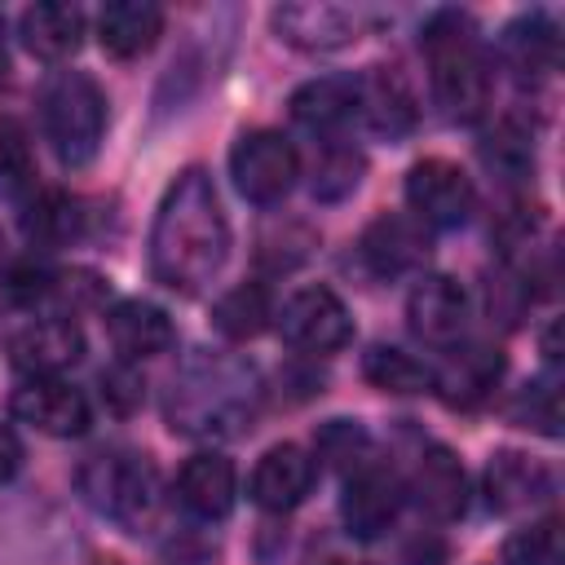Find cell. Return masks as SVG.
I'll return each mask as SVG.
<instances>
[{
    "instance_id": "1",
    "label": "cell",
    "mask_w": 565,
    "mask_h": 565,
    "mask_svg": "<svg viewBox=\"0 0 565 565\" xmlns=\"http://www.w3.org/2000/svg\"><path fill=\"white\" fill-rule=\"evenodd\" d=\"M230 256V221L221 212L216 185L203 168H185L163 190L150 230V274L168 291H203Z\"/></svg>"
},
{
    "instance_id": "2",
    "label": "cell",
    "mask_w": 565,
    "mask_h": 565,
    "mask_svg": "<svg viewBox=\"0 0 565 565\" xmlns=\"http://www.w3.org/2000/svg\"><path fill=\"white\" fill-rule=\"evenodd\" d=\"M256 411V375L243 362H199L168 393L172 433H243Z\"/></svg>"
},
{
    "instance_id": "3",
    "label": "cell",
    "mask_w": 565,
    "mask_h": 565,
    "mask_svg": "<svg viewBox=\"0 0 565 565\" xmlns=\"http://www.w3.org/2000/svg\"><path fill=\"white\" fill-rule=\"evenodd\" d=\"M428 71H433V97L450 124H477L490 102V71L477 49L472 22L463 13H437L424 26Z\"/></svg>"
},
{
    "instance_id": "4",
    "label": "cell",
    "mask_w": 565,
    "mask_h": 565,
    "mask_svg": "<svg viewBox=\"0 0 565 565\" xmlns=\"http://www.w3.org/2000/svg\"><path fill=\"white\" fill-rule=\"evenodd\" d=\"M44 137L62 168H88L106 137V93L84 71H57L44 88Z\"/></svg>"
},
{
    "instance_id": "5",
    "label": "cell",
    "mask_w": 565,
    "mask_h": 565,
    "mask_svg": "<svg viewBox=\"0 0 565 565\" xmlns=\"http://www.w3.org/2000/svg\"><path fill=\"white\" fill-rule=\"evenodd\" d=\"M79 490L102 516H110V521H119L128 530H141L159 508L154 463L146 455H137V450H102V455H93L79 468Z\"/></svg>"
},
{
    "instance_id": "6",
    "label": "cell",
    "mask_w": 565,
    "mask_h": 565,
    "mask_svg": "<svg viewBox=\"0 0 565 565\" xmlns=\"http://www.w3.org/2000/svg\"><path fill=\"white\" fill-rule=\"evenodd\" d=\"M230 177H234V185H238V194H243L247 203L269 207V203H278V199L296 185V177H300L296 146H291L282 132H274V128H252V132H243V137L234 141V150H230Z\"/></svg>"
},
{
    "instance_id": "7",
    "label": "cell",
    "mask_w": 565,
    "mask_h": 565,
    "mask_svg": "<svg viewBox=\"0 0 565 565\" xmlns=\"http://www.w3.org/2000/svg\"><path fill=\"white\" fill-rule=\"evenodd\" d=\"M406 203H411V216L419 225L455 230V225H463L472 216L477 190H472V177L459 163H450V159H419L406 172Z\"/></svg>"
},
{
    "instance_id": "8",
    "label": "cell",
    "mask_w": 565,
    "mask_h": 565,
    "mask_svg": "<svg viewBox=\"0 0 565 565\" xmlns=\"http://www.w3.org/2000/svg\"><path fill=\"white\" fill-rule=\"evenodd\" d=\"M278 331L291 349L305 353H335L349 344L353 335V318L344 309V300L331 287H300L282 313H278Z\"/></svg>"
},
{
    "instance_id": "9",
    "label": "cell",
    "mask_w": 565,
    "mask_h": 565,
    "mask_svg": "<svg viewBox=\"0 0 565 565\" xmlns=\"http://www.w3.org/2000/svg\"><path fill=\"white\" fill-rule=\"evenodd\" d=\"M406 503V486L397 481L393 468L366 459L362 468H353L344 477V494H340V516H344V530L353 539H380L397 512Z\"/></svg>"
},
{
    "instance_id": "10",
    "label": "cell",
    "mask_w": 565,
    "mask_h": 565,
    "mask_svg": "<svg viewBox=\"0 0 565 565\" xmlns=\"http://www.w3.org/2000/svg\"><path fill=\"white\" fill-rule=\"evenodd\" d=\"M358 256L375 278H397L411 274L428 260V225H419L406 212H384L375 216L362 238H358Z\"/></svg>"
},
{
    "instance_id": "11",
    "label": "cell",
    "mask_w": 565,
    "mask_h": 565,
    "mask_svg": "<svg viewBox=\"0 0 565 565\" xmlns=\"http://www.w3.org/2000/svg\"><path fill=\"white\" fill-rule=\"evenodd\" d=\"M9 406L22 424H31L49 437H79L88 428V397L75 384H66L62 375L26 380Z\"/></svg>"
},
{
    "instance_id": "12",
    "label": "cell",
    "mask_w": 565,
    "mask_h": 565,
    "mask_svg": "<svg viewBox=\"0 0 565 565\" xmlns=\"http://www.w3.org/2000/svg\"><path fill=\"white\" fill-rule=\"evenodd\" d=\"M9 358L22 375L31 380H49V375H62L66 366H75L84 358V335L79 327L57 313V318H40V322H26L13 344H9Z\"/></svg>"
},
{
    "instance_id": "13",
    "label": "cell",
    "mask_w": 565,
    "mask_h": 565,
    "mask_svg": "<svg viewBox=\"0 0 565 565\" xmlns=\"http://www.w3.org/2000/svg\"><path fill=\"white\" fill-rule=\"evenodd\" d=\"M269 22L282 44L305 49V53L344 49L349 40H358V26H362V18L344 4H278Z\"/></svg>"
},
{
    "instance_id": "14",
    "label": "cell",
    "mask_w": 565,
    "mask_h": 565,
    "mask_svg": "<svg viewBox=\"0 0 565 565\" xmlns=\"http://www.w3.org/2000/svg\"><path fill=\"white\" fill-rule=\"evenodd\" d=\"M406 322L428 344H455L468 327V291L450 274H428L411 287Z\"/></svg>"
},
{
    "instance_id": "15",
    "label": "cell",
    "mask_w": 565,
    "mask_h": 565,
    "mask_svg": "<svg viewBox=\"0 0 565 565\" xmlns=\"http://www.w3.org/2000/svg\"><path fill=\"white\" fill-rule=\"evenodd\" d=\"M499 380H503V353L494 344H463V349H450L446 366L433 375V388L446 406L472 411L499 388Z\"/></svg>"
},
{
    "instance_id": "16",
    "label": "cell",
    "mask_w": 565,
    "mask_h": 565,
    "mask_svg": "<svg viewBox=\"0 0 565 565\" xmlns=\"http://www.w3.org/2000/svg\"><path fill=\"white\" fill-rule=\"evenodd\" d=\"M309 490H313V459L291 441L269 446L252 468V503L265 512H291L296 503H305Z\"/></svg>"
},
{
    "instance_id": "17",
    "label": "cell",
    "mask_w": 565,
    "mask_h": 565,
    "mask_svg": "<svg viewBox=\"0 0 565 565\" xmlns=\"http://www.w3.org/2000/svg\"><path fill=\"white\" fill-rule=\"evenodd\" d=\"M234 494H238V472H234V463H230L225 455H216V450L190 455V459L181 463V472H177V499H181V508H185L190 516H199V521H221V516H230Z\"/></svg>"
},
{
    "instance_id": "18",
    "label": "cell",
    "mask_w": 565,
    "mask_h": 565,
    "mask_svg": "<svg viewBox=\"0 0 565 565\" xmlns=\"http://www.w3.org/2000/svg\"><path fill=\"white\" fill-rule=\"evenodd\" d=\"M353 84H358V115L366 119L371 132L397 141V137H406L415 128L419 110H415V97H411L406 79L397 75V66H371Z\"/></svg>"
},
{
    "instance_id": "19",
    "label": "cell",
    "mask_w": 565,
    "mask_h": 565,
    "mask_svg": "<svg viewBox=\"0 0 565 565\" xmlns=\"http://www.w3.org/2000/svg\"><path fill=\"white\" fill-rule=\"evenodd\" d=\"M552 494V468L525 450H494L486 463V499L499 512L534 508Z\"/></svg>"
},
{
    "instance_id": "20",
    "label": "cell",
    "mask_w": 565,
    "mask_h": 565,
    "mask_svg": "<svg viewBox=\"0 0 565 565\" xmlns=\"http://www.w3.org/2000/svg\"><path fill=\"white\" fill-rule=\"evenodd\" d=\"M106 335L115 344V353L124 362H146V358H159L172 349L177 331H172V318L150 305V300H119L110 313H106Z\"/></svg>"
},
{
    "instance_id": "21",
    "label": "cell",
    "mask_w": 565,
    "mask_h": 565,
    "mask_svg": "<svg viewBox=\"0 0 565 565\" xmlns=\"http://www.w3.org/2000/svg\"><path fill=\"white\" fill-rule=\"evenodd\" d=\"M411 494L437 521L463 516V508H468V477H463V463L455 459V450L424 446L419 459H415V472H411Z\"/></svg>"
},
{
    "instance_id": "22",
    "label": "cell",
    "mask_w": 565,
    "mask_h": 565,
    "mask_svg": "<svg viewBox=\"0 0 565 565\" xmlns=\"http://www.w3.org/2000/svg\"><path fill=\"white\" fill-rule=\"evenodd\" d=\"M163 31V9L150 0H110L97 13V40L110 57H137L146 53Z\"/></svg>"
},
{
    "instance_id": "23",
    "label": "cell",
    "mask_w": 565,
    "mask_h": 565,
    "mask_svg": "<svg viewBox=\"0 0 565 565\" xmlns=\"http://www.w3.org/2000/svg\"><path fill=\"white\" fill-rule=\"evenodd\" d=\"M18 35L26 44V53L44 57V62H62L79 49L84 40V13L75 4H57V0H44V4H31L18 22Z\"/></svg>"
},
{
    "instance_id": "24",
    "label": "cell",
    "mask_w": 565,
    "mask_h": 565,
    "mask_svg": "<svg viewBox=\"0 0 565 565\" xmlns=\"http://www.w3.org/2000/svg\"><path fill=\"white\" fill-rule=\"evenodd\" d=\"M291 119L309 132H335L358 115V84L344 75H322L309 79L291 93Z\"/></svg>"
},
{
    "instance_id": "25",
    "label": "cell",
    "mask_w": 565,
    "mask_h": 565,
    "mask_svg": "<svg viewBox=\"0 0 565 565\" xmlns=\"http://www.w3.org/2000/svg\"><path fill=\"white\" fill-rule=\"evenodd\" d=\"M362 375H366L371 388L397 393V397H411V393L433 388V371L415 353H406L397 344H371L366 358H362Z\"/></svg>"
},
{
    "instance_id": "26",
    "label": "cell",
    "mask_w": 565,
    "mask_h": 565,
    "mask_svg": "<svg viewBox=\"0 0 565 565\" xmlns=\"http://www.w3.org/2000/svg\"><path fill=\"white\" fill-rule=\"evenodd\" d=\"M503 53L521 71H552L561 57V35L547 13H521L516 22L503 26Z\"/></svg>"
},
{
    "instance_id": "27",
    "label": "cell",
    "mask_w": 565,
    "mask_h": 565,
    "mask_svg": "<svg viewBox=\"0 0 565 565\" xmlns=\"http://www.w3.org/2000/svg\"><path fill=\"white\" fill-rule=\"evenodd\" d=\"M22 230L40 247H62V243H71V238L84 234V203L71 199V194H62V190H49V194H40L26 207Z\"/></svg>"
},
{
    "instance_id": "28",
    "label": "cell",
    "mask_w": 565,
    "mask_h": 565,
    "mask_svg": "<svg viewBox=\"0 0 565 565\" xmlns=\"http://www.w3.org/2000/svg\"><path fill=\"white\" fill-rule=\"evenodd\" d=\"M269 291L260 282H238L234 291H225L212 305V327L225 340H256L269 327Z\"/></svg>"
},
{
    "instance_id": "29",
    "label": "cell",
    "mask_w": 565,
    "mask_h": 565,
    "mask_svg": "<svg viewBox=\"0 0 565 565\" xmlns=\"http://www.w3.org/2000/svg\"><path fill=\"white\" fill-rule=\"evenodd\" d=\"M313 446L331 468H344V472H353V468H362L371 459V437H366V428L358 419H327L318 428Z\"/></svg>"
},
{
    "instance_id": "30",
    "label": "cell",
    "mask_w": 565,
    "mask_h": 565,
    "mask_svg": "<svg viewBox=\"0 0 565 565\" xmlns=\"http://www.w3.org/2000/svg\"><path fill=\"white\" fill-rule=\"evenodd\" d=\"M481 159H486V168H494V172H503V177H525V172H534L530 132H521L516 124H499L494 132L481 137Z\"/></svg>"
},
{
    "instance_id": "31",
    "label": "cell",
    "mask_w": 565,
    "mask_h": 565,
    "mask_svg": "<svg viewBox=\"0 0 565 565\" xmlns=\"http://www.w3.org/2000/svg\"><path fill=\"white\" fill-rule=\"evenodd\" d=\"M31 185V141L13 115H0V199H13Z\"/></svg>"
},
{
    "instance_id": "32",
    "label": "cell",
    "mask_w": 565,
    "mask_h": 565,
    "mask_svg": "<svg viewBox=\"0 0 565 565\" xmlns=\"http://www.w3.org/2000/svg\"><path fill=\"white\" fill-rule=\"evenodd\" d=\"M362 172H366L362 154H353V150H344V146L327 150V154L318 159V172H313V199L335 203V199L353 194V190H358V181H362Z\"/></svg>"
},
{
    "instance_id": "33",
    "label": "cell",
    "mask_w": 565,
    "mask_h": 565,
    "mask_svg": "<svg viewBox=\"0 0 565 565\" xmlns=\"http://www.w3.org/2000/svg\"><path fill=\"white\" fill-rule=\"evenodd\" d=\"M503 561L508 565H561V525H556V516L512 534L508 547H503Z\"/></svg>"
},
{
    "instance_id": "34",
    "label": "cell",
    "mask_w": 565,
    "mask_h": 565,
    "mask_svg": "<svg viewBox=\"0 0 565 565\" xmlns=\"http://www.w3.org/2000/svg\"><path fill=\"white\" fill-rule=\"evenodd\" d=\"M525 428H539V433H547V437H556L561 428V397H556V388L547 384V380H539V384H525V393H521V402H516V411H512Z\"/></svg>"
},
{
    "instance_id": "35",
    "label": "cell",
    "mask_w": 565,
    "mask_h": 565,
    "mask_svg": "<svg viewBox=\"0 0 565 565\" xmlns=\"http://www.w3.org/2000/svg\"><path fill=\"white\" fill-rule=\"evenodd\" d=\"M102 397H106L119 415H128V411L141 402V380H137L128 366H115V371L102 375Z\"/></svg>"
},
{
    "instance_id": "36",
    "label": "cell",
    "mask_w": 565,
    "mask_h": 565,
    "mask_svg": "<svg viewBox=\"0 0 565 565\" xmlns=\"http://www.w3.org/2000/svg\"><path fill=\"white\" fill-rule=\"evenodd\" d=\"M22 468V441L13 437L9 424H0V481H9Z\"/></svg>"
},
{
    "instance_id": "37",
    "label": "cell",
    "mask_w": 565,
    "mask_h": 565,
    "mask_svg": "<svg viewBox=\"0 0 565 565\" xmlns=\"http://www.w3.org/2000/svg\"><path fill=\"white\" fill-rule=\"evenodd\" d=\"M446 547L437 539H415L406 552H402V565H441Z\"/></svg>"
},
{
    "instance_id": "38",
    "label": "cell",
    "mask_w": 565,
    "mask_h": 565,
    "mask_svg": "<svg viewBox=\"0 0 565 565\" xmlns=\"http://www.w3.org/2000/svg\"><path fill=\"white\" fill-rule=\"evenodd\" d=\"M9 66V26H4V13H0V71Z\"/></svg>"
},
{
    "instance_id": "39",
    "label": "cell",
    "mask_w": 565,
    "mask_h": 565,
    "mask_svg": "<svg viewBox=\"0 0 565 565\" xmlns=\"http://www.w3.org/2000/svg\"><path fill=\"white\" fill-rule=\"evenodd\" d=\"M0 274H4V238H0Z\"/></svg>"
},
{
    "instance_id": "40",
    "label": "cell",
    "mask_w": 565,
    "mask_h": 565,
    "mask_svg": "<svg viewBox=\"0 0 565 565\" xmlns=\"http://www.w3.org/2000/svg\"><path fill=\"white\" fill-rule=\"evenodd\" d=\"M322 565H349V561H322Z\"/></svg>"
}]
</instances>
